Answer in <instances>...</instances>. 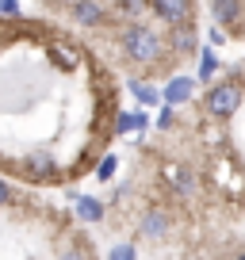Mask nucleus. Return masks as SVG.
Instances as JSON below:
<instances>
[{"label": "nucleus", "instance_id": "nucleus-17", "mask_svg": "<svg viewBox=\"0 0 245 260\" xmlns=\"http://www.w3.org/2000/svg\"><path fill=\"white\" fill-rule=\"evenodd\" d=\"M92 172H96L100 184H111L115 172H119V157H115V153H104V157L96 161V169H92Z\"/></svg>", "mask_w": 245, "mask_h": 260}, {"label": "nucleus", "instance_id": "nucleus-20", "mask_svg": "<svg viewBox=\"0 0 245 260\" xmlns=\"http://www.w3.org/2000/svg\"><path fill=\"white\" fill-rule=\"evenodd\" d=\"M107 260H138V249L131 241H119L115 249H107Z\"/></svg>", "mask_w": 245, "mask_h": 260}, {"label": "nucleus", "instance_id": "nucleus-11", "mask_svg": "<svg viewBox=\"0 0 245 260\" xmlns=\"http://www.w3.org/2000/svg\"><path fill=\"white\" fill-rule=\"evenodd\" d=\"M19 172H23L31 184H57V172H54V157H46V153H31V157H23L19 161Z\"/></svg>", "mask_w": 245, "mask_h": 260}, {"label": "nucleus", "instance_id": "nucleus-14", "mask_svg": "<svg viewBox=\"0 0 245 260\" xmlns=\"http://www.w3.org/2000/svg\"><path fill=\"white\" fill-rule=\"evenodd\" d=\"M149 126V115H146V107H134V111H119L115 115V126H111V134H142V130Z\"/></svg>", "mask_w": 245, "mask_h": 260}, {"label": "nucleus", "instance_id": "nucleus-22", "mask_svg": "<svg viewBox=\"0 0 245 260\" xmlns=\"http://www.w3.org/2000/svg\"><path fill=\"white\" fill-rule=\"evenodd\" d=\"M226 39H230V35L222 31L219 23H211V27H207V46H215V50H219V46H226Z\"/></svg>", "mask_w": 245, "mask_h": 260}, {"label": "nucleus", "instance_id": "nucleus-25", "mask_svg": "<svg viewBox=\"0 0 245 260\" xmlns=\"http://www.w3.org/2000/svg\"><path fill=\"white\" fill-rule=\"evenodd\" d=\"M234 260H245V249H237V252H234Z\"/></svg>", "mask_w": 245, "mask_h": 260}, {"label": "nucleus", "instance_id": "nucleus-7", "mask_svg": "<svg viewBox=\"0 0 245 260\" xmlns=\"http://www.w3.org/2000/svg\"><path fill=\"white\" fill-rule=\"evenodd\" d=\"M107 16H111V4H107V0H81V4L69 8V19H73L81 31H96V27H104Z\"/></svg>", "mask_w": 245, "mask_h": 260}, {"label": "nucleus", "instance_id": "nucleus-21", "mask_svg": "<svg viewBox=\"0 0 245 260\" xmlns=\"http://www.w3.org/2000/svg\"><path fill=\"white\" fill-rule=\"evenodd\" d=\"M0 19H23L19 0H0Z\"/></svg>", "mask_w": 245, "mask_h": 260}, {"label": "nucleus", "instance_id": "nucleus-5", "mask_svg": "<svg viewBox=\"0 0 245 260\" xmlns=\"http://www.w3.org/2000/svg\"><path fill=\"white\" fill-rule=\"evenodd\" d=\"M165 39H169V54H172V61H188V57H196L199 50H203L196 23H180V27H172Z\"/></svg>", "mask_w": 245, "mask_h": 260}, {"label": "nucleus", "instance_id": "nucleus-2", "mask_svg": "<svg viewBox=\"0 0 245 260\" xmlns=\"http://www.w3.org/2000/svg\"><path fill=\"white\" fill-rule=\"evenodd\" d=\"M245 104V77L234 73L226 81H215L211 88L203 92V115L215 122H230Z\"/></svg>", "mask_w": 245, "mask_h": 260}, {"label": "nucleus", "instance_id": "nucleus-23", "mask_svg": "<svg viewBox=\"0 0 245 260\" xmlns=\"http://www.w3.org/2000/svg\"><path fill=\"white\" fill-rule=\"evenodd\" d=\"M12 199H16V187H12L4 176H0V211H4V207H8Z\"/></svg>", "mask_w": 245, "mask_h": 260}, {"label": "nucleus", "instance_id": "nucleus-16", "mask_svg": "<svg viewBox=\"0 0 245 260\" xmlns=\"http://www.w3.org/2000/svg\"><path fill=\"white\" fill-rule=\"evenodd\" d=\"M149 12V0H122L119 4V19L122 23H134V19H142Z\"/></svg>", "mask_w": 245, "mask_h": 260}, {"label": "nucleus", "instance_id": "nucleus-4", "mask_svg": "<svg viewBox=\"0 0 245 260\" xmlns=\"http://www.w3.org/2000/svg\"><path fill=\"white\" fill-rule=\"evenodd\" d=\"M161 184H165V191H169V195H176V199H184V203H188L192 195L199 191L196 172H192L188 165H180V161L161 165Z\"/></svg>", "mask_w": 245, "mask_h": 260}, {"label": "nucleus", "instance_id": "nucleus-6", "mask_svg": "<svg viewBox=\"0 0 245 260\" xmlns=\"http://www.w3.org/2000/svg\"><path fill=\"white\" fill-rule=\"evenodd\" d=\"M149 16L172 31L180 23H192V0H149Z\"/></svg>", "mask_w": 245, "mask_h": 260}, {"label": "nucleus", "instance_id": "nucleus-19", "mask_svg": "<svg viewBox=\"0 0 245 260\" xmlns=\"http://www.w3.org/2000/svg\"><path fill=\"white\" fill-rule=\"evenodd\" d=\"M57 260H92V249L84 241H73V245H66V249L57 252Z\"/></svg>", "mask_w": 245, "mask_h": 260}, {"label": "nucleus", "instance_id": "nucleus-3", "mask_svg": "<svg viewBox=\"0 0 245 260\" xmlns=\"http://www.w3.org/2000/svg\"><path fill=\"white\" fill-rule=\"evenodd\" d=\"M172 226H176V218H172V211L165 203H149L138 214V237L142 241H165L172 234Z\"/></svg>", "mask_w": 245, "mask_h": 260}, {"label": "nucleus", "instance_id": "nucleus-18", "mask_svg": "<svg viewBox=\"0 0 245 260\" xmlns=\"http://www.w3.org/2000/svg\"><path fill=\"white\" fill-rule=\"evenodd\" d=\"M154 126L169 134V130L176 126V107H172V104H161V107H157V119H154Z\"/></svg>", "mask_w": 245, "mask_h": 260}, {"label": "nucleus", "instance_id": "nucleus-8", "mask_svg": "<svg viewBox=\"0 0 245 260\" xmlns=\"http://www.w3.org/2000/svg\"><path fill=\"white\" fill-rule=\"evenodd\" d=\"M196 88H199L196 77L172 73L169 81L161 84V100H165V104H172V107H184V104H192V100H196Z\"/></svg>", "mask_w": 245, "mask_h": 260}, {"label": "nucleus", "instance_id": "nucleus-15", "mask_svg": "<svg viewBox=\"0 0 245 260\" xmlns=\"http://www.w3.org/2000/svg\"><path fill=\"white\" fill-rule=\"evenodd\" d=\"M131 96H134V104L146 107V111H149V107H161V104H165V100H161V88H157L149 77H134V81H131Z\"/></svg>", "mask_w": 245, "mask_h": 260}, {"label": "nucleus", "instance_id": "nucleus-13", "mask_svg": "<svg viewBox=\"0 0 245 260\" xmlns=\"http://www.w3.org/2000/svg\"><path fill=\"white\" fill-rule=\"evenodd\" d=\"M196 61H199V65H196V81L203 84V88H211V84H215V77H219V69H222V61H219V50L203 42V50L196 54Z\"/></svg>", "mask_w": 245, "mask_h": 260}, {"label": "nucleus", "instance_id": "nucleus-1", "mask_svg": "<svg viewBox=\"0 0 245 260\" xmlns=\"http://www.w3.org/2000/svg\"><path fill=\"white\" fill-rule=\"evenodd\" d=\"M115 42H119V54L127 65H134V69H142L146 77H172V54H169V39H165L157 27L142 23V19H134V23H119V35H115Z\"/></svg>", "mask_w": 245, "mask_h": 260}, {"label": "nucleus", "instance_id": "nucleus-10", "mask_svg": "<svg viewBox=\"0 0 245 260\" xmlns=\"http://www.w3.org/2000/svg\"><path fill=\"white\" fill-rule=\"evenodd\" d=\"M46 61L54 65L57 73H77V65H81V50L66 39H50L46 42Z\"/></svg>", "mask_w": 245, "mask_h": 260}, {"label": "nucleus", "instance_id": "nucleus-12", "mask_svg": "<svg viewBox=\"0 0 245 260\" xmlns=\"http://www.w3.org/2000/svg\"><path fill=\"white\" fill-rule=\"evenodd\" d=\"M73 214H77V222H104L107 218V203L96 199V195L73 191Z\"/></svg>", "mask_w": 245, "mask_h": 260}, {"label": "nucleus", "instance_id": "nucleus-24", "mask_svg": "<svg viewBox=\"0 0 245 260\" xmlns=\"http://www.w3.org/2000/svg\"><path fill=\"white\" fill-rule=\"evenodd\" d=\"M50 4H54V8H66V12H69L73 4H81V0H50Z\"/></svg>", "mask_w": 245, "mask_h": 260}, {"label": "nucleus", "instance_id": "nucleus-9", "mask_svg": "<svg viewBox=\"0 0 245 260\" xmlns=\"http://www.w3.org/2000/svg\"><path fill=\"white\" fill-rule=\"evenodd\" d=\"M211 19L222 27V31L237 35L245 27V4L241 0H211Z\"/></svg>", "mask_w": 245, "mask_h": 260}]
</instances>
